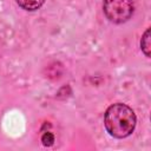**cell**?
<instances>
[{"instance_id":"1","label":"cell","mask_w":151,"mask_h":151,"mask_svg":"<svg viewBox=\"0 0 151 151\" xmlns=\"http://www.w3.org/2000/svg\"><path fill=\"white\" fill-rule=\"evenodd\" d=\"M137 118L131 107L117 103L111 105L104 116V125L110 136L114 138H125L130 136L136 127Z\"/></svg>"},{"instance_id":"4","label":"cell","mask_w":151,"mask_h":151,"mask_svg":"<svg viewBox=\"0 0 151 151\" xmlns=\"http://www.w3.org/2000/svg\"><path fill=\"white\" fill-rule=\"evenodd\" d=\"M140 47H142V51L145 54V57L150 58V48H151V44H150V28H147L144 32V34L142 37V40H140Z\"/></svg>"},{"instance_id":"5","label":"cell","mask_w":151,"mask_h":151,"mask_svg":"<svg viewBox=\"0 0 151 151\" xmlns=\"http://www.w3.org/2000/svg\"><path fill=\"white\" fill-rule=\"evenodd\" d=\"M41 142H42V144L45 146H52L53 143H54V136H53V133L50 132V131L44 132L42 136H41Z\"/></svg>"},{"instance_id":"2","label":"cell","mask_w":151,"mask_h":151,"mask_svg":"<svg viewBox=\"0 0 151 151\" xmlns=\"http://www.w3.org/2000/svg\"><path fill=\"white\" fill-rule=\"evenodd\" d=\"M103 9L105 17L114 24L127 21L134 11L133 0H104Z\"/></svg>"},{"instance_id":"3","label":"cell","mask_w":151,"mask_h":151,"mask_svg":"<svg viewBox=\"0 0 151 151\" xmlns=\"http://www.w3.org/2000/svg\"><path fill=\"white\" fill-rule=\"evenodd\" d=\"M17 2L21 8L26 11H37L44 5L45 0H17Z\"/></svg>"}]
</instances>
